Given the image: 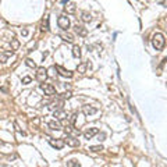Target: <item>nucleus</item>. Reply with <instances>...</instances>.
I'll list each match as a JSON object with an SVG mask.
<instances>
[{
  "mask_svg": "<svg viewBox=\"0 0 167 167\" xmlns=\"http://www.w3.org/2000/svg\"><path fill=\"white\" fill-rule=\"evenodd\" d=\"M165 36H163V34H160V32H156V34L152 36V45H153V47L156 50H162L163 47H165Z\"/></svg>",
  "mask_w": 167,
  "mask_h": 167,
  "instance_id": "obj_1",
  "label": "nucleus"
},
{
  "mask_svg": "<svg viewBox=\"0 0 167 167\" xmlns=\"http://www.w3.org/2000/svg\"><path fill=\"white\" fill-rule=\"evenodd\" d=\"M35 78L38 82H45L47 79V70H45V67H39L36 68V74H35Z\"/></svg>",
  "mask_w": 167,
  "mask_h": 167,
  "instance_id": "obj_2",
  "label": "nucleus"
},
{
  "mask_svg": "<svg viewBox=\"0 0 167 167\" xmlns=\"http://www.w3.org/2000/svg\"><path fill=\"white\" fill-rule=\"evenodd\" d=\"M57 24H59V28H61L63 31H67L70 28V20H68L67 16H60L57 20Z\"/></svg>",
  "mask_w": 167,
  "mask_h": 167,
  "instance_id": "obj_3",
  "label": "nucleus"
},
{
  "mask_svg": "<svg viewBox=\"0 0 167 167\" xmlns=\"http://www.w3.org/2000/svg\"><path fill=\"white\" fill-rule=\"evenodd\" d=\"M41 88H42V91L45 92V95H47V96H53V95L56 93V88L53 85H50V84H43L42 82Z\"/></svg>",
  "mask_w": 167,
  "mask_h": 167,
  "instance_id": "obj_4",
  "label": "nucleus"
},
{
  "mask_svg": "<svg viewBox=\"0 0 167 167\" xmlns=\"http://www.w3.org/2000/svg\"><path fill=\"white\" fill-rule=\"evenodd\" d=\"M64 142L68 146H71V148H77V146H79V141L77 139V136H73V135H67V138L64 139Z\"/></svg>",
  "mask_w": 167,
  "mask_h": 167,
  "instance_id": "obj_5",
  "label": "nucleus"
},
{
  "mask_svg": "<svg viewBox=\"0 0 167 167\" xmlns=\"http://www.w3.org/2000/svg\"><path fill=\"white\" fill-rule=\"evenodd\" d=\"M49 145L52 146V148H55V149H63L64 148V145H65V142L63 141V139H49Z\"/></svg>",
  "mask_w": 167,
  "mask_h": 167,
  "instance_id": "obj_6",
  "label": "nucleus"
},
{
  "mask_svg": "<svg viewBox=\"0 0 167 167\" xmlns=\"http://www.w3.org/2000/svg\"><path fill=\"white\" fill-rule=\"evenodd\" d=\"M82 112H84V114H85L86 117H89V116H92V114H96L99 110H98L96 107H93V106H84Z\"/></svg>",
  "mask_w": 167,
  "mask_h": 167,
  "instance_id": "obj_7",
  "label": "nucleus"
},
{
  "mask_svg": "<svg viewBox=\"0 0 167 167\" xmlns=\"http://www.w3.org/2000/svg\"><path fill=\"white\" fill-rule=\"evenodd\" d=\"M64 132L67 134V135H73V136H77L78 138V135L81 132H79V130H77V128H74L73 125H67V127L64 128Z\"/></svg>",
  "mask_w": 167,
  "mask_h": 167,
  "instance_id": "obj_8",
  "label": "nucleus"
},
{
  "mask_svg": "<svg viewBox=\"0 0 167 167\" xmlns=\"http://www.w3.org/2000/svg\"><path fill=\"white\" fill-rule=\"evenodd\" d=\"M96 134H99V130H98L96 127L93 128H89V130H86L85 132H84V136H85V139H92Z\"/></svg>",
  "mask_w": 167,
  "mask_h": 167,
  "instance_id": "obj_9",
  "label": "nucleus"
},
{
  "mask_svg": "<svg viewBox=\"0 0 167 167\" xmlns=\"http://www.w3.org/2000/svg\"><path fill=\"white\" fill-rule=\"evenodd\" d=\"M53 117L57 118V120H64V118H67V117H68V114H67V112H65V110L57 109L55 113H53Z\"/></svg>",
  "mask_w": 167,
  "mask_h": 167,
  "instance_id": "obj_10",
  "label": "nucleus"
},
{
  "mask_svg": "<svg viewBox=\"0 0 167 167\" xmlns=\"http://www.w3.org/2000/svg\"><path fill=\"white\" fill-rule=\"evenodd\" d=\"M56 70L59 71V74L63 77H65V78H71L73 77V73H71L70 70H65L64 67H61V65H56Z\"/></svg>",
  "mask_w": 167,
  "mask_h": 167,
  "instance_id": "obj_11",
  "label": "nucleus"
},
{
  "mask_svg": "<svg viewBox=\"0 0 167 167\" xmlns=\"http://www.w3.org/2000/svg\"><path fill=\"white\" fill-rule=\"evenodd\" d=\"M47 127H49L50 130H55V131H57V130H61V124L59 123V121H56V120H52V121H49V123H47Z\"/></svg>",
  "mask_w": 167,
  "mask_h": 167,
  "instance_id": "obj_12",
  "label": "nucleus"
},
{
  "mask_svg": "<svg viewBox=\"0 0 167 167\" xmlns=\"http://www.w3.org/2000/svg\"><path fill=\"white\" fill-rule=\"evenodd\" d=\"M75 32L79 35V36H86V34H88L86 28H84L82 25H78V24L75 25Z\"/></svg>",
  "mask_w": 167,
  "mask_h": 167,
  "instance_id": "obj_13",
  "label": "nucleus"
},
{
  "mask_svg": "<svg viewBox=\"0 0 167 167\" xmlns=\"http://www.w3.org/2000/svg\"><path fill=\"white\" fill-rule=\"evenodd\" d=\"M77 10V4L75 3H68L67 6H65V11H67L68 14H74Z\"/></svg>",
  "mask_w": 167,
  "mask_h": 167,
  "instance_id": "obj_14",
  "label": "nucleus"
},
{
  "mask_svg": "<svg viewBox=\"0 0 167 167\" xmlns=\"http://www.w3.org/2000/svg\"><path fill=\"white\" fill-rule=\"evenodd\" d=\"M81 20L84 21V22H91V21H92L91 13H88V11H82V13H81Z\"/></svg>",
  "mask_w": 167,
  "mask_h": 167,
  "instance_id": "obj_15",
  "label": "nucleus"
},
{
  "mask_svg": "<svg viewBox=\"0 0 167 167\" xmlns=\"http://www.w3.org/2000/svg\"><path fill=\"white\" fill-rule=\"evenodd\" d=\"M73 56L75 59L81 57V47H79L78 45H74V46H73Z\"/></svg>",
  "mask_w": 167,
  "mask_h": 167,
  "instance_id": "obj_16",
  "label": "nucleus"
},
{
  "mask_svg": "<svg viewBox=\"0 0 167 167\" xmlns=\"http://www.w3.org/2000/svg\"><path fill=\"white\" fill-rule=\"evenodd\" d=\"M60 38H61V39L64 41V42H67V43H73V42H74L73 35H70V34H65V32H64V34H61V35H60Z\"/></svg>",
  "mask_w": 167,
  "mask_h": 167,
  "instance_id": "obj_17",
  "label": "nucleus"
},
{
  "mask_svg": "<svg viewBox=\"0 0 167 167\" xmlns=\"http://www.w3.org/2000/svg\"><path fill=\"white\" fill-rule=\"evenodd\" d=\"M89 67V63H81V64L77 67V70H78L79 74H85L86 73V68Z\"/></svg>",
  "mask_w": 167,
  "mask_h": 167,
  "instance_id": "obj_18",
  "label": "nucleus"
},
{
  "mask_svg": "<svg viewBox=\"0 0 167 167\" xmlns=\"http://www.w3.org/2000/svg\"><path fill=\"white\" fill-rule=\"evenodd\" d=\"M13 55V52H6V53H0V63H6L7 59Z\"/></svg>",
  "mask_w": 167,
  "mask_h": 167,
  "instance_id": "obj_19",
  "label": "nucleus"
},
{
  "mask_svg": "<svg viewBox=\"0 0 167 167\" xmlns=\"http://www.w3.org/2000/svg\"><path fill=\"white\" fill-rule=\"evenodd\" d=\"M89 150H91V152H95V153H96V152H102V150H103V146H102V145L91 146V148H89Z\"/></svg>",
  "mask_w": 167,
  "mask_h": 167,
  "instance_id": "obj_20",
  "label": "nucleus"
},
{
  "mask_svg": "<svg viewBox=\"0 0 167 167\" xmlns=\"http://www.w3.org/2000/svg\"><path fill=\"white\" fill-rule=\"evenodd\" d=\"M67 166H68V167H79L81 165H79L77 160H68V162H67Z\"/></svg>",
  "mask_w": 167,
  "mask_h": 167,
  "instance_id": "obj_21",
  "label": "nucleus"
},
{
  "mask_svg": "<svg viewBox=\"0 0 167 167\" xmlns=\"http://www.w3.org/2000/svg\"><path fill=\"white\" fill-rule=\"evenodd\" d=\"M25 64L28 65V67H31V68H35V67H36L35 61H34V60H31V59H26V60H25Z\"/></svg>",
  "mask_w": 167,
  "mask_h": 167,
  "instance_id": "obj_22",
  "label": "nucleus"
},
{
  "mask_svg": "<svg viewBox=\"0 0 167 167\" xmlns=\"http://www.w3.org/2000/svg\"><path fill=\"white\" fill-rule=\"evenodd\" d=\"M18 46H20V43H18V41H17V39H13V41H11V47H13V50L18 49Z\"/></svg>",
  "mask_w": 167,
  "mask_h": 167,
  "instance_id": "obj_23",
  "label": "nucleus"
},
{
  "mask_svg": "<svg viewBox=\"0 0 167 167\" xmlns=\"http://www.w3.org/2000/svg\"><path fill=\"white\" fill-rule=\"evenodd\" d=\"M43 29L45 31H49V18L46 17V20L43 21Z\"/></svg>",
  "mask_w": 167,
  "mask_h": 167,
  "instance_id": "obj_24",
  "label": "nucleus"
},
{
  "mask_svg": "<svg viewBox=\"0 0 167 167\" xmlns=\"http://www.w3.org/2000/svg\"><path fill=\"white\" fill-rule=\"evenodd\" d=\"M31 81H32L31 77H24V78H22V84H29Z\"/></svg>",
  "mask_w": 167,
  "mask_h": 167,
  "instance_id": "obj_25",
  "label": "nucleus"
},
{
  "mask_svg": "<svg viewBox=\"0 0 167 167\" xmlns=\"http://www.w3.org/2000/svg\"><path fill=\"white\" fill-rule=\"evenodd\" d=\"M71 98V92H65V93H63V99H70Z\"/></svg>",
  "mask_w": 167,
  "mask_h": 167,
  "instance_id": "obj_26",
  "label": "nucleus"
},
{
  "mask_svg": "<svg viewBox=\"0 0 167 167\" xmlns=\"http://www.w3.org/2000/svg\"><path fill=\"white\" fill-rule=\"evenodd\" d=\"M75 118H77V113H75V114H73V117H71V123H75Z\"/></svg>",
  "mask_w": 167,
  "mask_h": 167,
  "instance_id": "obj_27",
  "label": "nucleus"
},
{
  "mask_svg": "<svg viewBox=\"0 0 167 167\" xmlns=\"http://www.w3.org/2000/svg\"><path fill=\"white\" fill-rule=\"evenodd\" d=\"M104 136H106V135H104V134H100V135H99V141H103V139H104Z\"/></svg>",
  "mask_w": 167,
  "mask_h": 167,
  "instance_id": "obj_28",
  "label": "nucleus"
},
{
  "mask_svg": "<svg viewBox=\"0 0 167 167\" xmlns=\"http://www.w3.org/2000/svg\"><path fill=\"white\" fill-rule=\"evenodd\" d=\"M22 35H24V36H26V35H28V31H26V29H24V31H22Z\"/></svg>",
  "mask_w": 167,
  "mask_h": 167,
  "instance_id": "obj_29",
  "label": "nucleus"
},
{
  "mask_svg": "<svg viewBox=\"0 0 167 167\" xmlns=\"http://www.w3.org/2000/svg\"><path fill=\"white\" fill-rule=\"evenodd\" d=\"M0 145H3V141H2V139H0Z\"/></svg>",
  "mask_w": 167,
  "mask_h": 167,
  "instance_id": "obj_30",
  "label": "nucleus"
}]
</instances>
